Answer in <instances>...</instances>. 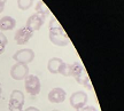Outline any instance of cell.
<instances>
[{
    "instance_id": "cell-1",
    "label": "cell",
    "mask_w": 124,
    "mask_h": 111,
    "mask_svg": "<svg viewBox=\"0 0 124 111\" xmlns=\"http://www.w3.org/2000/svg\"><path fill=\"white\" fill-rule=\"evenodd\" d=\"M49 40L52 44L59 47H64L70 44V39L67 32L55 17H53L49 22Z\"/></svg>"
},
{
    "instance_id": "cell-2",
    "label": "cell",
    "mask_w": 124,
    "mask_h": 111,
    "mask_svg": "<svg viewBox=\"0 0 124 111\" xmlns=\"http://www.w3.org/2000/svg\"><path fill=\"white\" fill-rule=\"evenodd\" d=\"M24 81H25L24 86L27 89V93L32 96H36L40 93V80L36 75H28Z\"/></svg>"
},
{
    "instance_id": "cell-3",
    "label": "cell",
    "mask_w": 124,
    "mask_h": 111,
    "mask_svg": "<svg viewBox=\"0 0 124 111\" xmlns=\"http://www.w3.org/2000/svg\"><path fill=\"white\" fill-rule=\"evenodd\" d=\"M33 58H35V52L30 48L20 49L13 55L14 61H16V63H22V64H29L33 61Z\"/></svg>"
},
{
    "instance_id": "cell-4",
    "label": "cell",
    "mask_w": 124,
    "mask_h": 111,
    "mask_svg": "<svg viewBox=\"0 0 124 111\" xmlns=\"http://www.w3.org/2000/svg\"><path fill=\"white\" fill-rule=\"evenodd\" d=\"M87 94L84 93V92H82V90H78V92H75V93L71 94L70 98H69V101H70V105L75 110H79L82 108H84L86 105V103H87Z\"/></svg>"
},
{
    "instance_id": "cell-5",
    "label": "cell",
    "mask_w": 124,
    "mask_h": 111,
    "mask_svg": "<svg viewBox=\"0 0 124 111\" xmlns=\"http://www.w3.org/2000/svg\"><path fill=\"white\" fill-rule=\"evenodd\" d=\"M29 75V67L28 64L15 63L10 69V76L14 80H24Z\"/></svg>"
},
{
    "instance_id": "cell-6",
    "label": "cell",
    "mask_w": 124,
    "mask_h": 111,
    "mask_svg": "<svg viewBox=\"0 0 124 111\" xmlns=\"http://www.w3.org/2000/svg\"><path fill=\"white\" fill-rule=\"evenodd\" d=\"M32 36H33V32L31 31L28 27L24 25V27L20 28L16 31L15 36H14V40L17 45H25L32 38Z\"/></svg>"
},
{
    "instance_id": "cell-7",
    "label": "cell",
    "mask_w": 124,
    "mask_h": 111,
    "mask_svg": "<svg viewBox=\"0 0 124 111\" xmlns=\"http://www.w3.org/2000/svg\"><path fill=\"white\" fill-rule=\"evenodd\" d=\"M45 18H46V17H45V16H43V15L35 13L33 15H31L30 17L28 18L27 25H25V27L29 28L32 32L38 31L40 28L43 27V24L45 23Z\"/></svg>"
},
{
    "instance_id": "cell-8",
    "label": "cell",
    "mask_w": 124,
    "mask_h": 111,
    "mask_svg": "<svg viewBox=\"0 0 124 111\" xmlns=\"http://www.w3.org/2000/svg\"><path fill=\"white\" fill-rule=\"evenodd\" d=\"M67 93L64 89L60 88V87H55V88L51 89L48 93V101L51 103H61L66 100Z\"/></svg>"
},
{
    "instance_id": "cell-9",
    "label": "cell",
    "mask_w": 124,
    "mask_h": 111,
    "mask_svg": "<svg viewBox=\"0 0 124 111\" xmlns=\"http://www.w3.org/2000/svg\"><path fill=\"white\" fill-rule=\"evenodd\" d=\"M9 105H14V107H20L23 108L24 105V94L21 92V90H17V89H14L10 96H9Z\"/></svg>"
},
{
    "instance_id": "cell-10",
    "label": "cell",
    "mask_w": 124,
    "mask_h": 111,
    "mask_svg": "<svg viewBox=\"0 0 124 111\" xmlns=\"http://www.w3.org/2000/svg\"><path fill=\"white\" fill-rule=\"evenodd\" d=\"M15 25H16V21L12 16H4L0 20V30L1 31L13 30Z\"/></svg>"
},
{
    "instance_id": "cell-11",
    "label": "cell",
    "mask_w": 124,
    "mask_h": 111,
    "mask_svg": "<svg viewBox=\"0 0 124 111\" xmlns=\"http://www.w3.org/2000/svg\"><path fill=\"white\" fill-rule=\"evenodd\" d=\"M62 63H63V61H62L60 57H52L48 61V63H47V69H48V71L51 72V73L58 75L59 69H60Z\"/></svg>"
},
{
    "instance_id": "cell-12",
    "label": "cell",
    "mask_w": 124,
    "mask_h": 111,
    "mask_svg": "<svg viewBox=\"0 0 124 111\" xmlns=\"http://www.w3.org/2000/svg\"><path fill=\"white\" fill-rule=\"evenodd\" d=\"M70 71H71V77L76 78V77H78L80 73H83V72L85 71L84 65L80 62L76 61V62H74L72 64H70Z\"/></svg>"
},
{
    "instance_id": "cell-13",
    "label": "cell",
    "mask_w": 124,
    "mask_h": 111,
    "mask_svg": "<svg viewBox=\"0 0 124 111\" xmlns=\"http://www.w3.org/2000/svg\"><path fill=\"white\" fill-rule=\"evenodd\" d=\"M76 81L78 83L79 85H83V86H85L86 88L89 89H92V85H91V80H90L89 76H87V73L86 72H83V73H80L78 77H76L75 78Z\"/></svg>"
},
{
    "instance_id": "cell-14",
    "label": "cell",
    "mask_w": 124,
    "mask_h": 111,
    "mask_svg": "<svg viewBox=\"0 0 124 111\" xmlns=\"http://www.w3.org/2000/svg\"><path fill=\"white\" fill-rule=\"evenodd\" d=\"M36 13L43 15V16H45V17H47V16L49 15V9H48V7L41 1V0H39V1L37 2V5H36Z\"/></svg>"
},
{
    "instance_id": "cell-15",
    "label": "cell",
    "mask_w": 124,
    "mask_h": 111,
    "mask_svg": "<svg viewBox=\"0 0 124 111\" xmlns=\"http://www.w3.org/2000/svg\"><path fill=\"white\" fill-rule=\"evenodd\" d=\"M59 75L63 76V77H71V71H70V64L68 63H62L60 69H59Z\"/></svg>"
},
{
    "instance_id": "cell-16",
    "label": "cell",
    "mask_w": 124,
    "mask_h": 111,
    "mask_svg": "<svg viewBox=\"0 0 124 111\" xmlns=\"http://www.w3.org/2000/svg\"><path fill=\"white\" fill-rule=\"evenodd\" d=\"M33 5V0H17V7L21 10H27Z\"/></svg>"
},
{
    "instance_id": "cell-17",
    "label": "cell",
    "mask_w": 124,
    "mask_h": 111,
    "mask_svg": "<svg viewBox=\"0 0 124 111\" xmlns=\"http://www.w3.org/2000/svg\"><path fill=\"white\" fill-rule=\"evenodd\" d=\"M8 42L7 40V37L5 36L2 32H0V55L5 52V48H6V45Z\"/></svg>"
},
{
    "instance_id": "cell-18",
    "label": "cell",
    "mask_w": 124,
    "mask_h": 111,
    "mask_svg": "<svg viewBox=\"0 0 124 111\" xmlns=\"http://www.w3.org/2000/svg\"><path fill=\"white\" fill-rule=\"evenodd\" d=\"M76 111H98V110L94 107H92V105H87V107H84V108H82V109L76 110Z\"/></svg>"
},
{
    "instance_id": "cell-19",
    "label": "cell",
    "mask_w": 124,
    "mask_h": 111,
    "mask_svg": "<svg viewBox=\"0 0 124 111\" xmlns=\"http://www.w3.org/2000/svg\"><path fill=\"white\" fill-rule=\"evenodd\" d=\"M8 109L9 111H23V108L14 107V105H9V104H8Z\"/></svg>"
},
{
    "instance_id": "cell-20",
    "label": "cell",
    "mask_w": 124,
    "mask_h": 111,
    "mask_svg": "<svg viewBox=\"0 0 124 111\" xmlns=\"http://www.w3.org/2000/svg\"><path fill=\"white\" fill-rule=\"evenodd\" d=\"M23 111H40V110L37 109L36 107H28L27 109H23Z\"/></svg>"
},
{
    "instance_id": "cell-21",
    "label": "cell",
    "mask_w": 124,
    "mask_h": 111,
    "mask_svg": "<svg viewBox=\"0 0 124 111\" xmlns=\"http://www.w3.org/2000/svg\"><path fill=\"white\" fill-rule=\"evenodd\" d=\"M4 7H5V5L0 2V13H2V10H4Z\"/></svg>"
},
{
    "instance_id": "cell-22",
    "label": "cell",
    "mask_w": 124,
    "mask_h": 111,
    "mask_svg": "<svg viewBox=\"0 0 124 111\" xmlns=\"http://www.w3.org/2000/svg\"><path fill=\"white\" fill-rule=\"evenodd\" d=\"M1 94H2V88H1V84H0V97H1Z\"/></svg>"
},
{
    "instance_id": "cell-23",
    "label": "cell",
    "mask_w": 124,
    "mask_h": 111,
    "mask_svg": "<svg viewBox=\"0 0 124 111\" xmlns=\"http://www.w3.org/2000/svg\"><path fill=\"white\" fill-rule=\"evenodd\" d=\"M6 1H7V0H0V2H1V4H6Z\"/></svg>"
},
{
    "instance_id": "cell-24",
    "label": "cell",
    "mask_w": 124,
    "mask_h": 111,
    "mask_svg": "<svg viewBox=\"0 0 124 111\" xmlns=\"http://www.w3.org/2000/svg\"><path fill=\"white\" fill-rule=\"evenodd\" d=\"M51 111H60V110H51Z\"/></svg>"
}]
</instances>
